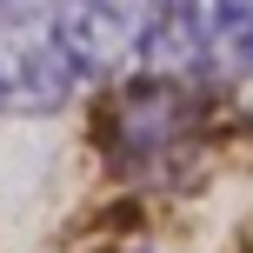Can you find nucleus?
<instances>
[{
  "mask_svg": "<svg viewBox=\"0 0 253 253\" xmlns=\"http://www.w3.org/2000/svg\"><path fill=\"white\" fill-rule=\"evenodd\" d=\"M80 80L87 74L60 47L53 13L34 0H7L0 7V114H20V120L60 114L80 93Z\"/></svg>",
  "mask_w": 253,
  "mask_h": 253,
  "instance_id": "nucleus-1",
  "label": "nucleus"
},
{
  "mask_svg": "<svg viewBox=\"0 0 253 253\" xmlns=\"http://www.w3.org/2000/svg\"><path fill=\"white\" fill-rule=\"evenodd\" d=\"M173 80H240L253 74V0H173L153 40Z\"/></svg>",
  "mask_w": 253,
  "mask_h": 253,
  "instance_id": "nucleus-2",
  "label": "nucleus"
},
{
  "mask_svg": "<svg viewBox=\"0 0 253 253\" xmlns=\"http://www.w3.org/2000/svg\"><path fill=\"white\" fill-rule=\"evenodd\" d=\"M167 7L173 0H47L53 34L80 74H120L133 60H153Z\"/></svg>",
  "mask_w": 253,
  "mask_h": 253,
  "instance_id": "nucleus-3",
  "label": "nucleus"
},
{
  "mask_svg": "<svg viewBox=\"0 0 253 253\" xmlns=\"http://www.w3.org/2000/svg\"><path fill=\"white\" fill-rule=\"evenodd\" d=\"M187 126H193L187 80L160 74V80H140L133 93H120V107H114V147H120L126 167H147V160H167Z\"/></svg>",
  "mask_w": 253,
  "mask_h": 253,
  "instance_id": "nucleus-4",
  "label": "nucleus"
},
{
  "mask_svg": "<svg viewBox=\"0 0 253 253\" xmlns=\"http://www.w3.org/2000/svg\"><path fill=\"white\" fill-rule=\"evenodd\" d=\"M0 7H7V0H0Z\"/></svg>",
  "mask_w": 253,
  "mask_h": 253,
  "instance_id": "nucleus-5",
  "label": "nucleus"
}]
</instances>
